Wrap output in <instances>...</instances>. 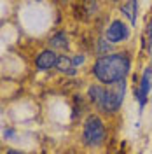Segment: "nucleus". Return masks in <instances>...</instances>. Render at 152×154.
I'll list each match as a JSON object with an SVG mask.
<instances>
[{"mask_svg": "<svg viewBox=\"0 0 152 154\" xmlns=\"http://www.w3.org/2000/svg\"><path fill=\"white\" fill-rule=\"evenodd\" d=\"M124 95H126V82H115L110 88H105V96H103V103H102V110L105 112H115L119 110V107L123 105Z\"/></svg>", "mask_w": 152, "mask_h": 154, "instance_id": "nucleus-3", "label": "nucleus"}, {"mask_svg": "<svg viewBox=\"0 0 152 154\" xmlns=\"http://www.w3.org/2000/svg\"><path fill=\"white\" fill-rule=\"evenodd\" d=\"M82 140L89 147H100L105 142V126L98 116L91 114L86 117L84 130H82Z\"/></svg>", "mask_w": 152, "mask_h": 154, "instance_id": "nucleus-2", "label": "nucleus"}, {"mask_svg": "<svg viewBox=\"0 0 152 154\" xmlns=\"http://www.w3.org/2000/svg\"><path fill=\"white\" fill-rule=\"evenodd\" d=\"M150 53H152V49H150Z\"/></svg>", "mask_w": 152, "mask_h": 154, "instance_id": "nucleus-15", "label": "nucleus"}, {"mask_svg": "<svg viewBox=\"0 0 152 154\" xmlns=\"http://www.w3.org/2000/svg\"><path fill=\"white\" fill-rule=\"evenodd\" d=\"M87 95H89V98H91L93 103H96L98 107H102L103 96H105V86H102V84H93V86H89Z\"/></svg>", "mask_w": 152, "mask_h": 154, "instance_id": "nucleus-8", "label": "nucleus"}, {"mask_svg": "<svg viewBox=\"0 0 152 154\" xmlns=\"http://www.w3.org/2000/svg\"><path fill=\"white\" fill-rule=\"evenodd\" d=\"M58 61V54L51 49H46L42 53H38L37 58H35V67L37 70H49V68L56 67Z\"/></svg>", "mask_w": 152, "mask_h": 154, "instance_id": "nucleus-6", "label": "nucleus"}, {"mask_svg": "<svg viewBox=\"0 0 152 154\" xmlns=\"http://www.w3.org/2000/svg\"><path fill=\"white\" fill-rule=\"evenodd\" d=\"M49 44H51L53 49H67L68 44H70V40H68V35L65 32H58V33H54L51 37Z\"/></svg>", "mask_w": 152, "mask_h": 154, "instance_id": "nucleus-9", "label": "nucleus"}, {"mask_svg": "<svg viewBox=\"0 0 152 154\" xmlns=\"http://www.w3.org/2000/svg\"><path fill=\"white\" fill-rule=\"evenodd\" d=\"M129 67H131L129 58L124 53H115V54H107V56L98 58L91 72L100 82L112 86L115 82H121L126 79Z\"/></svg>", "mask_w": 152, "mask_h": 154, "instance_id": "nucleus-1", "label": "nucleus"}, {"mask_svg": "<svg viewBox=\"0 0 152 154\" xmlns=\"http://www.w3.org/2000/svg\"><path fill=\"white\" fill-rule=\"evenodd\" d=\"M107 42L108 44H119V42H124L126 38L129 37V30L128 26L124 25L123 21H119V19H115L110 23V26L107 28Z\"/></svg>", "mask_w": 152, "mask_h": 154, "instance_id": "nucleus-4", "label": "nucleus"}, {"mask_svg": "<svg viewBox=\"0 0 152 154\" xmlns=\"http://www.w3.org/2000/svg\"><path fill=\"white\" fill-rule=\"evenodd\" d=\"M121 11H123V14L126 18L131 21V25L135 26V23H136V12H138V2H126L121 5Z\"/></svg>", "mask_w": 152, "mask_h": 154, "instance_id": "nucleus-10", "label": "nucleus"}, {"mask_svg": "<svg viewBox=\"0 0 152 154\" xmlns=\"http://www.w3.org/2000/svg\"><path fill=\"white\" fill-rule=\"evenodd\" d=\"M147 46L152 49V21L149 23V30H147Z\"/></svg>", "mask_w": 152, "mask_h": 154, "instance_id": "nucleus-11", "label": "nucleus"}, {"mask_svg": "<svg viewBox=\"0 0 152 154\" xmlns=\"http://www.w3.org/2000/svg\"><path fill=\"white\" fill-rule=\"evenodd\" d=\"M72 61H74V65H81V63H82V61H84V56H74L72 58Z\"/></svg>", "mask_w": 152, "mask_h": 154, "instance_id": "nucleus-12", "label": "nucleus"}, {"mask_svg": "<svg viewBox=\"0 0 152 154\" xmlns=\"http://www.w3.org/2000/svg\"><path fill=\"white\" fill-rule=\"evenodd\" d=\"M150 88H152V67H149V68L143 70V75H142V79H140V84H138L136 91H135L136 100L140 102V107L145 105L147 96L150 95Z\"/></svg>", "mask_w": 152, "mask_h": 154, "instance_id": "nucleus-5", "label": "nucleus"}, {"mask_svg": "<svg viewBox=\"0 0 152 154\" xmlns=\"http://www.w3.org/2000/svg\"><path fill=\"white\" fill-rule=\"evenodd\" d=\"M150 100H152V96H150Z\"/></svg>", "mask_w": 152, "mask_h": 154, "instance_id": "nucleus-16", "label": "nucleus"}, {"mask_svg": "<svg viewBox=\"0 0 152 154\" xmlns=\"http://www.w3.org/2000/svg\"><path fill=\"white\" fill-rule=\"evenodd\" d=\"M56 68L63 74H68V75H74L77 70H75V65L72 61L70 56H58V61H56Z\"/></svg>", "mask_w": 152, "mask_h": 154, "instance_id": "nucleus-7", "label": "nucleus"}, {"mask_svg": "<svg viewBox=\"0 0 152 154\" xmlns=\"http://www.w3.org/2000/svg\"><path fill=\"white\" fill-rule=\"evenodd\" d=\"M12 135H14V130H7V131H5V137H7V138L12 137Z\"/></svg>", "mask_w": 152, "mask_h": 154, "instance_id": "nucleus-14", "label": "nucleus"}, {"mask_svg": "<svg viewBox=\"0 0 152 154\" xmlns=\"http://www.w3.org/2000/svg\"><path fill=\"white\" fill-rule=\"evenodd\" d=\"M5 154H25V152H21V151H16V149H7V152Z\"/></svg>", "mask_w": 152, "mask_h": 154, "instance_id": "nucleus-13", "label": "nucleus"}]
</instances>
